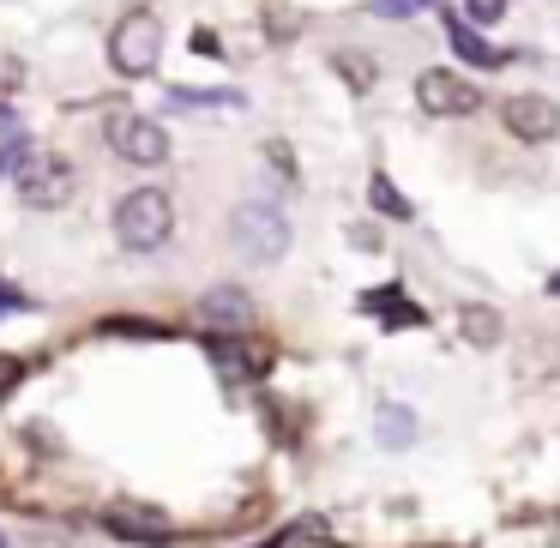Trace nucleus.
I'll use <instances>...</instances> for the list:
<instances>
[{
	"label": "nucleus",
	"mask_w": 560,
	"mask_h": 548,
	"mask_svg": "<svg viewBox=\"0 0 560 548\" xmlns=\"http://www.w3.org/2000/svg\"><path fill=\"white\" fill-rule=\"evenodd\" d=\"M13 182H19V199L37 211H61L79 194V170L43 145H13Z\"/></svg>",
	"instance_id": "nucleus-1"
},
{
	"label": "nucleus",
	"mask_w": 560,
	"mask_h": 548,
	"mask_svg": "<svg viewBox=\"0 0 560 548\" xmlns=\"http://www.w3.org/2000/svg\"><path fill=\"white\" fill-rule=\"evenodd\" d=\"M175 230V206L163 187H133V194L115 206V242L127 247V254H158L163 242H170Z\"/></svg>",
	"instance_id": "nucleus-2"
},
{
	"label": "nucleus",
	"mask_w": 560,
	"mask_h": 548,
	"mask_svg": "<svg viewBox=\"0 0 560 548\" xmlns=\"http://www.w3.org/2000/svg\"><path fill=\"white\" fill-rule=\"evenodd\" d=\"M163 61V19L145 13V7H133L127 19H115L109 31V67L121 79H151Z\"/></svg>",
	"instance_id": "nucleus-3"
},
{
	"label": "nucleus",
	"mask_w": 560,
	"mask_h": 548,
	"mask_svg": "<svg viewBox=\"0 0 560 548\" xmlns=\"http://www.w3.org/2000/svg\"><path fill=\"white\" fill-rule=\"evenodd\" d=\"M230 235H235V247H242L247 259H283L290 254V218H283L278 206H266V199L235 206Z\"/></svg>",
	"instance_id": "nucleus-4"
},
{
	"label": "nucleus",
	"mask_w": 560,
	"mask_h": 548,
	"mask_svg": "<svg viewBox=\"0 0 560 548\" xmlns=\"http://www.w3.org/2000/svg\"><path fill=\"white\" fill-rule=\"evenodd\" d=\"M103 139H109L115 158L139 163V170H158V163L170 158V133H163V127L151 121V115H109Z\"/></svg>",
	"instance_id": "nucleus-5"
},
{
	"label": "nucleus",
	"mask_w": 560,
	"mask_h": 548,
	"mask_svg": "<svg viewBox=\"0 0 560 548\" xmlns=\"http://www.w3.org/2000/svg\"><path fill=\"white\" fill-rule=\"evenodd\" d=\"M103 530L121 536V543L163 548L175 536V518L163 506H145V500H109V506H103Z\"/></svg>",
	"instance_id": "nucleus-6"
},
{
	"label": "nucleus",
	"mask_w": 560,
	"mask_h": 548,
	"mask_svg": "<svg viewBox=\"0 0 560 548\" xmlns=\"http://www.w3.org/2000/svg\"><path fill=\"white\" fill-rule=\"evenodd\" d=\"M416 103H422L428 115H440V121H452V115H476V85L464 73H452V67H428L422 79H416Z\"/></svg>",
	"instance_id": "nucleus-7"
},
{
	"label": "nucleus",
	"mask_w": 560,
	"mask_h": 548,
	"mask_svg": "<svg viewBox=\"0 0 560 548\" xmlns=\"http://www.w3.org/2000/svg\"><path fill=\"white\" fill-rule=\"evenodd\" d=\"M500 121H506V133L524 139V145H548V139L560 133V103L524 91V97H506V103H500Z\"/></svg>",
	"instance_id": "nucleus-8"
},
{
	"label": "nucleus",
	"mask_w": 560,
	"mask_h": 548,
	"mask_svg": "<svg viewBox=\"0 0 560 548\" xmlns=\"http://www.w3.org/2000/svg\"><path fill=\"white\" fill-rule=\"evenodd\" d=\"M211 355H218V368L230 380H259V374H271V362H278V350H271L266 338H247V331L211 338Z\"/></svg>",
	"instance_id": "nucleus-9"
},
{
	"label": "nucleus",
	"mask_w": 560,
	"mask_h": 548,
	"mask_svg": "<svg viewBox=\"0 0 560 548\" xmlns=\"http://www.w3.org/2000/svg\"><path fill=\"white\" fill-rule=\"evenodd\" d=\"M362 314H374L386 331H404V326H428V307L410 302V295L398 290V283H380V290H362Z\"/></svg>",
	"instance_id": "nucleus-10"
},
{
	"label": "nucleus",
	"mask_w": 560,
	"mask_h": 548,
	"mask_svg": "<svg viewBox=\"0 0 560 548\" xmlns=\"http://www.w3.org/2000/svg\"><path fill=\"white\" fill-rule=\"evenodd\" d=\"M199 319H206V326H223V338H235V331L254 326V302H247L235 283H218V290L199 295Z\"/></svg>",
	"instance_id": "nucleus-11"
},
{
	"label": "nucleus",
	"mask_w": 560,
	"mask_h": 548,
	"mask_svg": "<svg viewBox=\"0 0 560 548\" xmlns=\"http://www.w3.org/2000/svg\"><path fill=\"white\" fill-rule=\"evenodd\" d=\"M446 37H452V49H458L470 67H500V61H506V49H494V43L476 37V25H464V13L446 19Z\"/></svg>",
	"instance_id": "nucleus-12"
},
{
	"label": "nucleus",
	"mask_w": 560,
	"mask_h": 548,
	"mask_svg": "<svg viewBox=\"0 0 560 548\" xmlns=\"http://www.w3.org/2000/svg\"><path fill=\"white\" fill-rule=\"evenodd\" d=\"M500 331H506V326H500V314H494V307H482V302L458 307V338H464V343H476V350H494V343H500Z\"/></svg>",
	"instance_id": "nucleus-13"
},
{
	"label": "nucleus",
	"mask_w": 560,
	"mask_h": 548,
	"mask_svg": "<svg viewBox=\"0 0 560 548\" xmlns=\"http://www.w3.org/2000/svg\"><path fill=\"white\" fill-rule=\"evenodd\" d=\"M368 206H374L380 218H392V223H410V218H416V206L398 194V187H392V175H386V170L368 175Z\"/></svg>",
	"instance_id": "nucleus-14"
},
{
	"label": "nucleus",
	"mask_w": 560,
	"mask_h": 548,
	"mask_svg": "<svg viewBox=\"0 0 560 548\" xmlns=\"http://www.w3.org/2000/svg\"><path fill=\"white\" fill-rule=\"evenodd\" d=\"M170 103H187V109H247L242 91H199V85H170Z\"/></svg>",
	"instance_id": "nucleus-15"
},
{
	"label": "nucleus",
	"mask_w": 560,
	"mask_h": 548,
	"mask_svg": "<svg viewBox=\"0 0 560 548\" xmlns=\"http://www.w3.org/2000/svg\"><path fill=\"white\" fill-rule=\"evenodd\" d=\"M410 440H416V416H410V410H398V404H380V446L404 452Z\"/></svg>",
	"instance_id": "nucleus-16"
},
{
	"label": "nucleus",
	"mask_w": 560,
	"mask_h": 548,
	"mask_svg": "<svg viewBox=\"0 0 560 548\" xmlns=\"http://www.w3.org/2000/svg\"><path fill=\"white\" fill-rule=\"evenodd\" d=\"M331 67L343 73V85H350V91H374V79H380V67L362 61L355 49H338V55H331Z\"/></svg>",
	"instance_id": "nucleus-17"
},
{
	"label": "nucleus",
	"mask_w": 560,
	"mask_h": 548,
	"mask_svg": "<svg viewBox=\"0 0 560 548\" xmlns=\"http://www.w3.org/2000/svg\"><path fill=\"white\" fill-rule=\"evenodd\" d=\"M302 25H307V19L290 13V7H266V19H259V31H266L271 43H295V37H302Z\"/></svg>",
	"instance_id": "nucleus-18"
},
{
	"label": "nucleus",
	"mask_w": 560,
	"mask_h": 548,
	"mask_svg": "<svg viewBox=\"0 0 560 548\" xmlns=\"http://www.w3.org/2000/svg\"><path fill=\"white\" fill-rule=\"evenodd\" d=\"M422 7H434V0H368V13L374 19H416Z\"/></svg>",
	"instance_id": "nucleus-19"
},
{
	"label": "nucleus",
	"mask_w": 560,
	"mask_h": 548,
	"mask_svg": "<svg viewBox=\"0 0 560 548\" xmlns=\"http://www.w3.org/2000/svg\"><path fill=\"white\" fill-rule=\"evenodd\" d=\"M506 19V0H464V25H494Z\"/></svg>",
	"instance_id": "nucleus-20"
},
{
	"label": "nucleus",
	"mask_w": 560,
	"mask_h": 548,
	"mask_svg": "<svg viewBox=\"0 0 560 548\" xmlns=\"http://www.w3.org/2000/svg\"><path fill=\"white\" fill-rule=\"evenodd\" d=\"M19 380H25V362H19V355H0V398H13Z\"/></svg>",
	"instance_id": "nucleus-21"
},
{
	"label": "nucleus",
	"mask_w": 560,
	"mask_h": 548,
	"mask_svg": "<svg viewBox=\"0 0 560 548\" xmlns=\"http://www.w3.org/2000/svg\"><path fill=\"white\" fill-rule=\"evenodd\" d=\"M31 307V295H19L13 283H0V314H25Z\"/></svg>",
	"instance_id": "nucleus-22"
},
{
	"label": "nucleus",
	"mask_w": 560,
	"mask_h": 548,
	"mask_svg": "<svg viewBox=\"0 0 560 548\" xmlns=\"http://www.w3.org/2000/svg\"><path fill=\"white\" fill-rule=\"evenodd\" d=\"M295 548H343V543H338V536H302Z\"/></svg>",
	"instance_id": "nucleus-23"
},
{
	"label": "nucleus",
	"mask_w": 560,
	"mask_h": 548,
	"mask_svg": "<svg viewBox=\"0 0 560 548\" xmlns=\"http://www.w3.org/2000/svg\"><path fill=\"white\" fill-rule=\"evenodd\" d=\"M13 127H19V115H13V109H0V133H13Z\"/></svg>",
	"instance_id": "nucleus-24"
},
{
	"label": "nucleus",
	"mask_w": 560,
	"mask_h": 548,
	"mask_svg": "<svg viewBox=\"0 0 560 548\" xmlns=\"http://www.w3.org/2000/svg\"><path fill=\"white\" fill-rule=\"evenodd\" d=\"M548 295H560V271H555V278H548Z\"/></svg>",
	"instance_id": "nucleus-25"
},
{
	"label": "nucleus",
	"mask_w": 560,
	"mask_h": 548,
	"mask_svg": "<svg viewBox=\"0 0 560 548\" xmlns=\"http://www.w3.org/2000/svg\"><path fill=\"white\" fill-rule=\"evenodd\" d=\"M0 548H7V543H0Z\"/></svg>",
	"instance_id": "nucleus-26"
}]
</instances>
